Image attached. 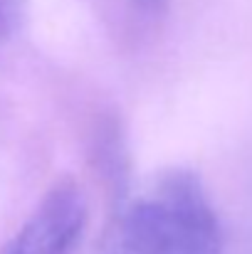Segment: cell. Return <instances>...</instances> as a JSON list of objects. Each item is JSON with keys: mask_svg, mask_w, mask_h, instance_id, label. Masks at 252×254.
<instances>
[{"mask_svg": "<svg viewBox=\"0 0 252 254\" xmlns=\"http://www.w3.org/2000/svg\"><path fill=\"white\" fill-rule=\"evenodd\" d=\"M96 254H225V235L200 175L168 168L109 205Z\"/></svg>", "mask_w": 252, "mask_h": 254, "instance_id": "6da1fadb", "label": "cell"}, {"mask_svg": "<svg viewBox=\"0 0 252 254\" xmlns=\"http://www.w3.org/2000/svg\"><path fill=\"white\" fill-rule=\"evenodd\" d=\"M89 205L75 178L47 188L27 220L2 242L0 254H84Z\"/></svg>", "mask_w": 252, "mask_h": 254, "instance_id": "7a4b0ae2", "label": "cell"}, {"mask_svg": "<svg viewBox=\"0 0 252 254\" xmlns=\"http://www.w3.org/2000/svg\"><path fill=\"white\" fill-rule=\"evenodd\" d=\"M22 17V0H0V47L12 37Z\"/></svg>", "mask_w": 252, "mask_h": 254, "instance_id": "3957f363", "label": "cell"}, {"mask_svg": "<svg viewBox=\"0 0 252 254\" xmlns=\"http://www.w3.org/2000/svg\"><path fill=\"white\" fill-rule=\"evenodd\" d=\"M168 2H170V0H131L134 10H136L144 20H161L168 12Z\"/></svg>", "mask_w": 252, "mask_h": 254, "instance_id": "277c9868", "label": "cell"}]
</instances>
